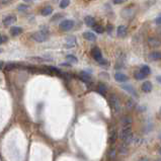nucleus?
I'll list each match as a JSON object with an SVG mask.
<instances>
[{
  "label": "nucleus",
  "mask_w": 161,
  "mask_h": 161,
  "mask_svg": "<svg viewBox=\"0 0 161 161\" xmlns=\"http://www.w3.org/2000/svg\"><path fill=\"white\" fill-rule=\"evenodd\" d=\"M31 39L34 40V42L37 43H44V42L48 41L49 39V31H36L31 34Z\"/></svg>",
  "instance_id": "f257e3e1"
},
{
  "label": "nucleus",
  "mask_w": 161,
  "mask_h": 161,
  "mask_svg": "<svg viewBox=\"0 0 161 161\" xmlns=\"http://www.w3.org/2000/svg\"><path fill=\"white\" fill-rule=\"evenodd\" d=\"M91 56L93 57V59L97 62L98 64H100V65L102 66H105L108 65V61L105 60V59L102 58V54H101V52L100 49L97 48V47H94V48L91 50Z\"/></svg>",
  "instance_id": "f03ea898"
},
{
  "label": "nucleus",
  "mask_w": 161,
  "mask_h": 161,
  "mask_svg": "<svg viewBox=\"0 0 161 161\" xmlns=\"http://www.w3.org/2000/svg\"><path fill=\"white\" fill-rule=\"evenodd\" d=\"M59 28L63 31H68L74 28V21L72 19H64V20H62L60 22Z\"/></svg>",
  "instance_id": "7ed1b4c3"
},
{
  "label": "nucleus",
  "mask_w": 161,
  "mask_h": 161,
  "mask_svg": "<svg viewBox=\"0 0 161 161\" xmlns=\"http://www.w3.org/2000/svg\"><path fill=\"white\" fill-rule=\"evenodd\" d=\"M110 102H111V105L113 106V108L115 110V111L119 113L121 110V102L119 100V98L117 97L116 95H111L110 96Z\"/></svg>",
  "instance_id": "20e7f679"
},
{
  "label": "nucleus",
  "mask_w": 161,
  "mask_h": 161,
  "mask_svg": "<svg viewBox=\"0 0 161 161\" xmlns=\"http://www.w3.org/2000/svg\"><path fill=\"white\" fill-rule=\"evenodd\" d=\"M132 135H133V134H132V128H131L130 126H128V127H124L122 129V131L120 132V138L123 141L128 139V138L131 137Z\"/></svg>",
  "instance_id": "39448f33"
},
{
  "label": "nucleus",
  "mask_w": 161,
  "mask_h": 161,
  "mask_svg": "<svg viewBox=\"0 0 161 161\" xmlns=\"http://www.w3.org/2000/svg\"><path fill=\"white\" fill-rule=\"evenodd\" d=\"M121 87H122V89H124L125 91H127L128 93H130L132 96H134V97H138L137 90L134 88V86L130 85V84H122Z\"/></svg>",
  "instance_id": "423d86ee"
},
{
  "label": "nucleus",
  "mask_w": 161,
  "mask_h": 161,
  "mask_svg": "<svg viewBox=\"0 0 161 161\" xmlns=\"http://www.w3.org/2000/svg\"><path fill=\"white\" fill-rule=\"evenodd\" d=\"M147 42L148 45L152 48H158L161 46V40L159 38H156V37H149Z\"/></svg>",
  "instance_id": "0eeeda50"
},
{
  "label": "nucleus",
  "mask_w": 161,
  "mask_h": 161,
  "mask_svg": "<svg viewBox=\"0 0 161 161\" xmlns=\"http://www.w3.org/2000/svg\"><path fill=\"white\" fill-rule=\"evenodd\" d=\"M16 20H17V17L14 15V14H10V15H7L4 17L2 22H3V24L5 26H11L12 23H14Z\"/></svg>",
  "instance_id": "6e6552de"
},
{
  "label": "nucleus",
  "mask_w": 161,
  "mask_h": 161,
  "mask_svg": "<svg viewBox=\"0 0 161 161\" xmlns=\"http://www.w3.org/2000/svg\"><path fill=\"white\" fill-rule=\"evenodd\" d=\"M76 44H77V40H76V38L73 36H70L66 40L65 47L67 49H71V48H74V47L76 46Z\"/></svg>",
  "instance_id": "1a4fd4ad"
},
{
  "label": "nucleus",
  "mask_w": 161,
  "mask_h": 161,
  "mask_svg": "<svg viewBox=\"0 0 161 161\" xmlns=\"http://www.w3.org/2000/svg\"><path fill=\"white\" fill-rule=\"evenodd\" d=\"M117 34L120 38H125L128 34V29L126 26H120L117 29Z\"/></svg>",
  "instance_id": "9d476101"
},
{
  "label": "nucleus",
  "mask_w": 161,
  "mask_h": 161,
  "mask_svg": "<svg viewBox=\"0 0 161 161\" xmlns=\"http://www.w3.org/2000/svg\"><path fill=\"white\" fill-rule=\"evenodd\" d=\"M115 79H116V81H118V82L124 83V82H126V81L129 80V77H128L127 75H126V74L118 72V73L115 74Z\"/></svg>",
  "instance_id": "9b49d317"
},
{
  "label": "nucleus",
  "mask_w": 161,
  "mask_h": 161,
  "mask_svg": "<svg viewBox=\"0 0 161 161\" xmlns=\"http://www.w3.org/2000/svg\"><path fill=\"white\" fill-rule=\"evenodd\" d=\"M84 22H85V24L87 26H89V28H93V26L96 24V20L94 17L90 16V15H87L84 17Z\"/></svg>",
  "instance_id": "f8f14e48"
},
{
  "label": "nucleus",
  "mask_w": 161,
  "mask_h": 161,
  "mask_svg": "<svg viewBox=\"0 0 161 161\" xmlns=\"http://www.w3.org/2000/svg\"><path fill=\"white\" fill-rule=\"evenodd\" d=\"M118 139V133L116 130H111L110 132V136H108V143L111 145H113L116 142H117Z\"/></svg>",
  "instance_id": "ddd939ff"
},
{
  "label": "nucleus",
  "mask_w": 161,
  "mask_h": 161,
  "mask_svg": "<svg viewBox=\"0 0 161 161\" xmlns=\"http://www.w3.org/2000/svg\"><path fill=\"white\" fill-rule=\"evenodd\" d=\"M80 78L82 79V80L84 81V82H86V83H89V82H91L92 81V78H91V75L89 73H87L86 71H81L80 72Z\"/></svg>",
  "instance_id": "4468645a"
},
{
  "label": "nucleus",
  "mask_w": 161,
  "mask_h": 161,
  "mask_svg": "<svg viewBox=\"0 0 161 161\" xmlns=\"http://www.w3.org/2000/svg\"><path fill=\"white\" fill-rule=\"evenodd\" d=\"M141 88H142V90L144 91V92H151L153 89V86H152V83L150 82V81H145L144 83L142 84V86H141Z\"/></svg>",
  "instance_id": "2eb2a0df"
},
{
  "label": "nucleus",
  "mask_w": 161,
  "mask_h": 161,
  "mask_svg": "<svg viewBox=\"0 0 161 161\" xmlns=\"http://www.w3.org/2000/svg\"><path fill=\"white\" fill-rule=\"evenodd\" d=\"M53 13V7L48 5V6H45L43 9L41 10V14L43 16H49Z\"/></svg>",
  "instance_id": "dca6fc26"
},
{
  "label": "nucleus",
  "mask_w": 161,
  "mask_h": 161,
  "mask_svg": "<svg viewBox=\"0 0 161 161\" xmlns=\"http://www.w3.org/2000/svg\"><path fill=\"white\" fill-rule=\"evenodd\" d=\"M22 31H23V29L20 26H13V28L10 29V34L12 37H17L19 36Z\"/></svg>",
  "instance_id": "f3484780"
},
{
  "label": "nucleus",
  "mask_w": 161,
  "mask_h": 161,
  "mask_svg": "<svg viewBox=\"0 0 161 161\" xmlns=\"http://www.w3.org/2000/svg\"><path fill=\"white\" fill-rule=\"evenodd\" d=\"M83 38L87 40V41L94 42L96 40V36L93 33H91V31H85V33L83 34Z\"/></svg>",
  "instance_id": "a211bd4d"
},
{
  "label": "nucleus",
  "mask_w": 161,
  "mask_h": 161,
  "mask_svg": "<svg viewBox=\"0 0 161 161\" xmlns=\"http://www.w3.org/2000/svg\"><path fill=\"white\" fill-rule=\"evenodd\" d=\"M132 122H133V120L130 116H125V117H123V119L121 120V123H122V125L124 126V127H128V126H130L131 124H132Z\"/></svg>",
  "instance_id": "6ab92c4d"
},
{
  "label": "nucleus",
  "mask_w": 161,
  "mask_h": 161,
  "mask_svg": "<svg viewBox=\"0 0 161 161\" xmlns=\"http://www.w3.org/2000/svg\"><path fill=\"white\" fill-rule=\"evenodd\" d=\"M149 58L152 61L161 60V52H152V53L149 54Z\"/></svg>",
  "instance_id": "aec40b11"
},
{
  "label": "nucleus",
  "mask_w": 161,
  "mask_h": 161,
  "mask_svg": "<svg viewBox=\"0 0 161 161\" xmlns=\"http://www.w3.org/2000/svg\"><path fill=\"white\" fill-rule=\"evenodd\" d=\"M29 60L31 61H34V62H38V63H44V62H48L52 60V59L49 58H43V57H29Z\"/></svg>",
  "instance_id": "412c9836"
},
{
  "label": "nucleus",
  "mask_w": 161,
  "mask_h": 161,
  "mask_svg": "<svg viewBox=\"0 0 161 161\" xmlns=\"http://www.w3.org/2000/svg\"><path fill=\"white\" fill-rule=\"evenodd\" d=\"M106 90H108V88H106V86L103 83H100L98 84V88H97V91L98 93L101 95H105L106 94Z\"/></svg>",
  "instance_id": "4be33fe9"
},
{
  "label": "nucleus",
  "mask_w": 161,
  "mask_h": 161,
  "mask_svg": "<svg viewBox=\"0 0 161 161\" xmlns=\"http://www.w3.org/2000/svg\"><path fill=\"white\" fill-rule=\"evenodd\" d=\"M146 74H144L143 72H141V71H136L135 73H134V77H135L137 80H144V79L146 78Z\"/></svg>",
  "instance_id": "5701e85b"
},
{
  "label": "nucleus",
  "mask_w": 161,
  "mask_h": 161,
  "mask_svg": "<svg viewBox=\"0 0 161 161\" xmlns=\"http://www.w3.org/2000/svg\"><path fill=\"white\" fill-rule=\"evenodd\" d=\"M93 31H95V33L97 34H102L105 33V28H103L102 26H100V24H95L94 26H93Z\"/></svg>",
  "instance_id": "b1692460"
},
{
  "label": "nucleus",
  "mask_w": 161,
  "mask_h": 161,
  "mask_svg": "<svg viewBox=\"0 0 161 161\" xmlns=\"http://www.w3.org/2000/svg\"><path fill=\"white\" fill-rule=\"evenodd\" d=\"M140 71L141 72H143L144 74H146V75H149V74L151 73V69L148 65H143L142 67H141Z\"/></svg>",
  "instance_id": "393cba45"
},
{
  "label": "nucleus",
  "mask_w": 161,
  "mask_h": 161,
  "mask_svg": "<svg viewBox=\"0 0 161 161\" xmlns=\"http://www.w3.org/2000/svg\"><path fill=\"white\" fill-rule=\"evenodd\" d=\"M69 5H70V0H61L60 1V7L62 9L66 8Z\"/></svg>",
  "instance_id": "a878e982"
},
{
  "label": "nucleus",
  "mask_w": 161,
  "mask_h": 161,
  "mask_svg": "<svg viewBox=\"0 0 161 161\" xmlns=\"http://www.w3.org/2000/svg\"><path fill=\"white\" fill-rule=\"evenodd\" d=\"M66 59L69 62H71V63H77V62H78V59L76 58V57L74 56V55H71V54H70V55H67Z\"/></svg>",
  "instance_id": "bb28decb"
},
{
  "label": "nucleus",
  "mask_w": 161,
  "mask_h": 161,
  "mask_svg": "<svg viewBox=\"0 0 161 161\" xmlns=\"http://www.w3.org/2000/svg\"><path fill=\"white\" fill-rule=\"evenodd\" d=\"M16 64L15 63H8L7 65L5 66V70L6 71H12V70H14V69L16 68Z\"/></svg>",
  "instance_id": "cd10ccee"
},
{
  "label": "nucleus",
  "mask_w": 161,
  "mask_h": 161,
  "mask_svg": "<svg viewBox=\"0 0 161 161\" xmlns=\"http://www.w3.org/2000/svg\"><path fill=\"white\" fill-rule=\"evenodd\" d=\"M134 106H135V101L132 98H129L127 100V108L129 110H132V108H134Z\"/></svg>",
  "instance_id": "c85d7f7f"
},
{
  "label": "nucleus",
  "mask_w": 161,
  "mask_h": 161,
  "mask_svg": "<svg viewBox=\"0 0 161 161\" xmlns=\"http://www.w3.org/2000/svg\"><path fill=\"white\" fill-rule=\"evenodd\" d=\"M116 154H117V150H116L115 148H111L110 153H108V157H110L111 159H113V158L116 157Z\"/></svg>",
  "instance_id": "c756f323"
},
{
  "label": "nucleus",
  "mask_w": 161,
  "mask_h": 161,
  "mask_svg": "<svg viewBox=\"0 0 161 161\" xmlns=\"http://www.w3.org/2000/svg\"><path fill=\"white\" fill-rule=\"evenodd\" d=\"M127 151H128V148H127V145H122L120 147V153L121 154H125V153H127Z\"/></svg>",
  "instance_id": "7c9ffc66"
},
{
  "label": "nucleus",
  "mask_w": 161,
  "mask_h": 161,
  "mask_svg": "<svg viewBox=\"0 0 161 161\" xmlns=\"http://www.w3.org/2000/svg\"><path fill=\"white\" fill-rule=\"evenodd\" d=\"M17 9H18L19 11H22V10H26V9H29V5H26V4H20L18 7H17Z\"/></svg>",
  "instance_id": "2f4dec72"
},
{
  "label": "nucleus",
  "mask_w": 161,
  "mask_h": 161,
  "mask_svg": "<svg viewBox=\"0 0 161 161\" xmlns=\"http://www.w3.org/2000/svg\"><path fill=\"white\" fill-rule=\"evenodd\" d=\"M7 37L6 36H4V34H0V45H2V44H4L5 42H7Z\"/></svg>",
  "instance_id": "473e14b6"
},
{
  "label": "nucleus",
  "mask_w": 161,
  "mask_h": 161,
  "mask_svg": "<svg viewBox=\"0 0 161 161\" xmlns=\"http://www.w3.org/2000/svg\"><path fill=\"white\" fill-rule=\"evenodd\" d=\"M47 68L50 69V70H52V71H54V72H56V73L60 74V71H59V69H58V68H56V67H53V66H48V67H47Z\"/></svg>",
  "instance_id": "72a5a7b5"
},
{
  "label": "nucleus",
  "mask_w": 161,
  "mask_h": 161,
  "mask_svg": "<svg viewBox=\"0 0 161 161\" xmlns=\"http://www.w3.org/2000/svg\"><path fill=\"white\" fill-rule=\"evenodd\" d=\"M113 24H108V26H106V31H108V34H111V31H113Z\"/></svg>",
  "instance_id": "f704fd0d"
},
{
  "label": "nucleus",
  "mask_w": 161,
  "mask_h": 161,
  "mask_svg": "<svg viewBox=\"0 0 161 161\" xmlns=\"http://www.w3.org/2000/svg\"><path fill=\"white\" fill-rule=\"evenodd\" d=\"M133 142L135 143L136 145H139V144H141V143H142V139H139V138H134Z\"/></svg>",
  "instance_id": "c9c22d12"
},
{
  "label": "nucleus",
  "mask_w": 161,
  "mask_h": 161,
  "mask_svg": "<svg viewBox=\"0 0 161 161\" xmlns=\"http://www.w3.org/2000/svg\"><path fill=\"white\" fill-rule=\"evenodd\" d=\"M127 0H113V3L115 4H123L124 2H126Z\"/></svg>",
  "instance_id": "e433bc0d"
},
{
  "label": "nucleus",
  "mask_w": 161,
  "mask_h": 161,
  "mask_svg": "<svg viewBox=\"0 0 161 161\" xmlns=\"http://www.w3.org/2000/svg\"><path fill=\"white\" fill-rule=\"evenodd\" d=\"M155 23L156 24H161V14L158 17H156V18H155Z\"/></svg>",
  "instance_id": "4c0bfd02"
},
{
  "label": "nucleus",
  "mask_w": 161,
  "mask_h": 161,
  "mask_svg": "<svg viewBox=\"0 0 161 161\" xmlns=\"http://www.w3.org/2000/svg\"><path fill=\"white\" fill-rule=\"evenodd\" d=\"M63 16V14H58V15H55L53 17V18H52V21H54L55 20V19H58V18H60V17H62Z\"/></svg>",
  "instance_id": "58836bf2"
},
{
  "label": "nucleus",
  "mask_w": 161,
  "mask_h": 161,
  "mask_svg": "<svg viewBox=\"0 0 161 161\" xmlns=\"http://www.w3.org/2000/svg\"><path fill=\"white\" fill-rule=\"evenodd\" d=\"M156 80H157V82H158V83H160V84H161V75L157 76V77H156Z\"/></svg>",
  "instance_id": "ea45409f"
},
{
  "label": "nucleus",
  "mask_w": 161,
  "mask_h": 161,
  "mask_svg": "<svg viewBox=\"0 0 161 161\" xmlns=\"http://www.w3.org/2000/svg\"><path fill=\"white\" fill-rule=\"evenodd\" d=\"M139 161H148V159H147V158H141Z\"/></svg>",
  "instance_id": "a19ab883"
},
{
  "label": "nucleus",
  "mask_w": 161,
  "mask_h": 161,
  "mask_svg": "<svg viewBox=\"0 0 161 161\" xmlns=\"http://www.w3.org/2000/svg\"><path fill=\"white\" fill-rule=\"evenodd\" d=\"M2 67H3V62H2V61H0V69H1Z\"/></svg>",
  "instance_id": "79ce46f5"
},
{
  "label": "nucleus",
  "mask_w": 161,
  "mask_h": 161,
  "mask_svg": "<svg viewBox=\"0 0 161 161\" xmlns=\"http://www.w3.org/2000/svg\"><path fill=\"white\" fill-rule=\"evenodd\" d=\"M23 1H26V2H31V1H34V0H23Z\"/></svg>",
  "instance_id": "37998d69"
},
{
  "label": "nucleus",
  "mask_w": 161,
  "mask_h": 161,
  "mask_svg": "<svg viewBox=\"0 0 161 161\" xmlns=\"http://www.w3.org/2000/svg\"><path fill=\"white\" fill-rule=\"evenodd\" d=\"M158 153H159V154L161 155V147L159 148V149H158Z\"/></svg>",
  "instance_id": "c03bdc74"
},
{
  "label": "nucleus",
  "mask_w": 161,
  "mask_h": 161,
  "mask_svg": "<svg viewBox=\"0 0 161 161\" xmlns=\"http://www.w3.org/2000/svg\"><path fill=\"white\" fill-rule=\"evenodd\" d=\"M158 138H159V139H160V140H161V133H160V134H159V136H158Z\"/></svg>",
  "instance_id": "a18cd8bd"
},
{
  "label": "nucleus",
  "mask_w": 161,
  "mask_h": 161,
  "mask_svg": "<svg viewBox=\"0 0 161 161\" xmlns=\"http://www.w3.org/2000/svg\"><path fill=\"white\" fill-rule=\"evenodd\" d=\"M2 52H3V51H2V49H0V53H2Z\"/></svg>",
  "instance_id": "49530a36"
},
{
  "label": "nucleus",
  "mask_w": 161,
  "mask_h": 161,
  "mask_svg": "<svg viewBox=\"0 0 161 161\" xmlns=\"http://www.w3.org/2000/svg\"><path fill=\"white\" fill-rule=\"evenodd\" d=\"M160 113H161V108H160Z\"/></svg>",
  "instance_id": "de8ad7c7"
},
{
  "label": "nucleus",
  "mask_w": 161,
  "mask_h": 161,
  "mask_svg": "<svg viewBox=\"0 0 161 161\" xmlns=\"http://www.w3.org/2000/svg\"><path fill=\"white\" fill-rule=\"evenodd\" d=\"M157 161H161V159H160V160H157Z\"/></svg>",
  "instance_id": "09e8293b"
}]
</instances>
